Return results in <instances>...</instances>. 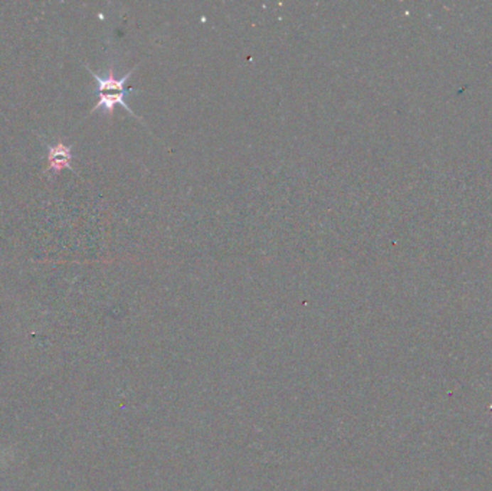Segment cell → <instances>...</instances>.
<instances>
[{"label":"cell","mask_w":492,"mask_h":491,"mask_svg":"<svg viewBox=\"0 0 492 491\" xmlns=\"http://www.w3.org/2000/svg\"><path fill=\"white\" fill-rule=\"evenodd\" d=\"M139 67V65H137ZM137 67H134L130 73H127L124 77H121L119 80L115 78L114 75V67L111 65L109 70H108V74L107 77H100L97 75L94 71H91L88 67V71L90 74L94 77L95 83H97V91L98 94H102V93H126L129 91L130 88H126V83L129 81V78L133 75V73L137 70Z\"/></svg>","instance_id":"cell-1"},{"label":"cell","mask_w":492,"mask_h":491,"mask_svg":"<svg viewBox=\"0 0 492 491\" xmlns=\"http://www.w3.org/2000/svg\"><path fill=\"white\" fill-rule=\"evenodd\" d=\"M134 91H136L134 88H130V90L126 91V93H102V94H98L100 98H98L97 104L91 108V112L97 111L98 108H104V110L108 112L109 118H111L112 114H114L115 105H121V107H124L133 117L139 118V120L143 122V118H140V117L132 110V107L126 102V97H127L130 93H134Z\"/></svg>","instance_id":"cell-2"},{"label":"cell","mask_w":492,"mask_h":491,"mask_svg":"<svg viewBox=\"0 0 492 491\" xmlns=\"http://www.w3.org/2000/svg\"><path fill=\"white\" fill-rule=\"evenodd\" d=\"M48 167L45 171L53 170V171H60L63 169H70L71 167V147L65 146L64 143H58L56 146H50L48 147Z\"/></svg>","instance_id":"cell-3"}]
</instances>
